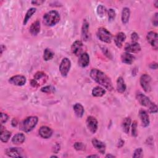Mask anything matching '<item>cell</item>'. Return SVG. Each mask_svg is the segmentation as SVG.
<instances>
[{"mask_svg": "<svg viewBox=\"0 0 158 158\" xmlns=\"http://www.w3.org/2000/svg\"><path fill=\"white\" fill-rule=\"evenodd\" d=\"M9 118V117L8 115L5 114V113H3V112H1V118H0V122H1V124H3L4 123H6L7 120Z\"/></svg>", "mask_w": 158, "mask_h": 158, "instance_id": "obj_38", "label": "cell"}, {"mask_svg": "<svg viewBox=\"0 0 158 158\" xmlns=\"http://www.w3.org/2000/svg\"><path fill=\"white\" fill-rule=\"evenodd\" d=\"M54 52L49 48H46L44 51V54H43V59L44 60L48 61L49 60H51L54 57Z\"/></svg>", "mask_w": 158, "mask_h": 158, "instance_id": "obj_30", "label": "cell"}, {"mask_svg": "<svg viewBox=\"0 0 158 158\" xmlns=\"http://www.w3.org/2000/svg\"><path fill=\"white\" fill-rule=\"evenodd\" d=\"M115 156H114V155H111V154H107L106 156V157H115Z\"/></svg>", "mask_w": 158, "mask_h": 158, "instance_id": "obj_47", "label": "cell"}, {"mask_svg": "<svg viewBox=\"0 0 158 158\" xmlns=\"http://www.w3.org/2000/svg\"><path fill=\"white\" fill-rule=\"evenodd\" d=\"M105 93L106 90L99 86L94 87L92 90V95L94 97H101L104 95Z\"/></svg>", "mask_w": 158, "mask_h": 158, "instance_id": "obj_28", "label": "cell"}, {"mask_svg": "<svg viewBox=\"0 0 158 158\" xmlns=\"http://www.w3.org/2000/svg\"><path fill=\"white\" fill-rule=\"evenodd\" d=\"M87 128L91 133H95L98 130V121L96 118L93 116H89L86 120Z\"/></svg>", "mask_w": 158, "mask_h": 158, "instance_id": "obj_8", "label": "cell"}, {"mask_svg": "<svg viewBox=\"0 0 158 158\" xmlns=\"http://www.w3.org/2000/svg\"><path fill=\"white\" fill-rule=\"evenodd\" d=\"M74 148L77 151H83L85 148V146L83 143L77 142L74 144Z\"/></svg>", "mask_w": 158, "mask_h": 158, "instance_id": "obj_36", "label": "cell"}, {"mask_svg": "<svg viewBox=\"0 0 158 158\" xmlns=\"http://www.w3.org/2000/svg\"><path fill=\"white\" fill-rule=\"evenodd\" d=\"M97 36L98 38L106 43H110L112 40L111 33L105 28L101 27L98 30Z\"/></svg>", "mask_w": 158, "mask_h": 158, "instance_id": "obj_5", "label": "cell"}, {"mask_svg": "<svg viewBox=\"0 0 158 158\" xmlns=\"http://www.w3.org/2000/svg\"><path fill=\"white\" fill-rule=\"evenodd\" d=\"M143 149L141 148H137L135 150L133 157H143Z\"/></svg>", "mask_w": 158, "mask_h": 158, "instance_id": "obj_35", "label": "cell"}, {"mask_svg": "<svg viewBox=\"0 0 158 158\" xmlns=\"http://www.w3.org/2000/svg\"><path fill=\"white\" fill-rule=\"evenodd\" d=\"M40 28H41L40 22L39 20H36L31 25L30 27V32L32 35H34V36L37 35L40 31Z\"/></svg>", "mask_w": 158, "mask_h": 158, "instance_id": "obj_22", "label": "cell"}, {"mask_svg": "<svg viewBox=\"0 0 158 158\" xmlns=\"http://www.w3.org/2000/svg\"><path fill=\"white\" fill-rule=\"evenodd\" d=\"M73 108L75 115L78 118H81L83 116L85 112L83 106L80 103H76L73 106Z\"/></svg>", "mask_w": 158, "mask_h": 158, "instance_id": "obj_25", "label": "cell"}, {"mask_svg": "<svg viewBox=\"0 0 158 158\" xmlns=\"http://www.w3.org/2000/svg\"><path fill=\"white\" fill-rule=\"evenodd\" d=\"M31 4L36 6H40L41 5L43 2H44V1H32Z\"/></svg>", "mask_w": 158, "mask_h": 158, "instance_id": "obj_41", "label": "cell"}, {"mask_svg": "<svg viewBox=\"0 0 158 158\" xmlns=\"http://www.w3.org/2000/svg\"><path fill=\"white\" fill-rule=\"evenodd\" d=\"M10 136L11 133L8 130H6L1 125L0 129V139L1 141L3 143H7L10 138Z\"/></svg>", "mask_w": 158, "mask_h": 158, "instance_id": "obj_19", "label": "cell"}, {"mask_svg": "<svg viewBox=\"0 0 158 158\" xmlns=\"http://www.w3.org/2000/svg\"><path fill=\"white\" fill-rule=\"evenodd\" d=\"M125 50L127 52L136 53L141 51V46L137 42H132L131 43H127L125 46Z\"/></svg>", "mask_w": 158, "mask_h": 158, "instance_id": "obj_13", "label": "cell"}, {"mask_svg": "<svg viewBox=\"0 0 158 158\" xmlns=\"http://www.w3.org/2000/svg\"><path fill=\"white\" fill-rule=\"evenodd\" d=\"M36 9L34 7H31V8H30L26 14H25V18H24V20H23V25H26L27 23L28 22V20L31 17V16L33 15V14H35L36 12Z\"/></svg>", "mask_w": 158, "mask_h": 158, "instance_id": "obj_29", "label": "cell"}, {"mask_svg": "<svg viewBox=\"0 0 158 158\" xmlns=\"http://www.w3.org/2000/svg\"><path fill=\"white\" fill-rule=\"evenodd\" d=\"M38 121V118L36 116L28 117L21 122L20 128L24 132H30L36 127Z\"/></svg>", "mask_w": 158, "mask_h": 158, "instance_id": "obj_4", "label": "cell"}, {"mask_svg": "<svg viewBox=\"0 0 158 158\" xmlns=\"http://www.w3.org/2000/svg\"><path fill=\"white\" fill-rule=\"evenodd\" d=\"M126 85L123 78L122 77H119L117 80V90L120 93H123L126 90Z\"/></svg>", "mask_w": 158, "mask_h": 158, "instance_id": "obj_23", "label": "cell"}, {"mask_svg": "<svg viewBox=\"0 0 158 158\" xmlns=\"http://www.w3.org/2000/svg\"><path fill=\"white\" fill-rule=\"evenodd\" d=\"M131 39L132 40V42H136L137 40L139 39V36L136 32H133L131 35Z\"/></svg>", "mask_w": 158, "mask_h": 158, "instance_id": "obj_39", "label": "cell"}, {"mask_svg": "<svg viewBox=\"0 0 158 158\" xmlns=\"http://www.w3.org/2000/svg\"><path fill=\"white\" fill-rule=\"evenodd\" d=\"M55 90V88L52 86H46L44 87H43L41 89V91L43 93H51L52 92H53Z\"/></svg>", "mask_w": 158, "mask_h": 158, "instance_id": "obj_33", "label": "cell"}, {"mask_svg": "<svg viewBox=\"0 0 158 158\" xmlns=\"http://www.w3.org/2000/svg\"><path fill=\"white\" fill-rule=\"evenodd\" d=\"M39 134L43 138H49L52 135V130L47 126H43L39 130Z\"/></svg>", "mask_w": 158, "mask_h": 158, "instance_id": "obj_18", "label": "cell"}, {"mask_svg": "<svg viewBox=\"0 0 158 158\" xmlns=\"http://www.w3.org/2000/svg\"><path fill=\"white\" fill-rule=\"evenodd\" d=\"M130 17V10L128 7H124L122 11L121 19L123 24H126L128 22Z\"/></svg>", "mask_w": 158, "mask_h": 158, "instance_id": "obj_24", "label": "cell"}, {"mask_svg": "<svg viewBox=\"0 0 158 158\" xmlns=\"http://www.w3.org/2000/svg\"><path fill=\"white\" fill-rule=\"evenodd\" d=\"M137 122L136 121H133L131 125V135L133 136H137Z\"/></svg>", "mask_w": 158, "mask_h": 158, "instance_id": "obj_34", "label": "cell"}, {"mask_svg": "<svg viewBox=\"0 0 158 158\" xmlns=\"http://www.w3.org/2000/svg\"><path fill=\"white\" fill-rule=\"evenodd\" d=\"M147 40L154 49L157 50L158 48V36L157 34L154 31H149L147 34Z\"/></svg>", "mask_w": 158, "mask_h": 158, "instance_id": "obj_9", "label": "cell"}, {"mask_svg": "<svg viewBox=\"0 0 158 158\" xmlns=\"http://www.w3.org/2000/svg\"><path fill=\"white\" fill-rule=\"evenodd\" d=\"M89 63V57L88 53L83 52L79 56L78 64L81 67H86Z\"/></svg>", "mask_w": 158, "mask_h": 158, "instance_id": "obj_15", "label": "cell"}, {"mask_svg": "<svg viewBox=\"0 0 158 158\" xmlns=\"http://www.w3.org/2000/svg\"><path fill=\"white\" fill-rule=\"evenodd\" d=\"M26 78L21 75H17L10 77L9 80V82L14 85L23 86L26 83Z\"/></svg>", "mask_w": 158, "mask_h": 158, "instance_id": "obj_10", "label": "cell"}, {"mask_svg": "<svg viewBox=\"0 0 158 158\" xmlns=\"http://www.w3.org/2000/svg\"><path fill=\"white\" fill-rule=\"evenodd\" d=\"M96 12H97V14H98V16H99L101 17H103L105 16V15L106 14L107 9L104 6L99 5L97 7Z\"/></svg>", "mask_w": 158, "mask_h": 158, "instance_id": "obj_31", "label": "cell"}, {"mask_svg": "<svg viewBox=\"0 0 158 158\" xmlns=\"http://www.w3.org/2000/svg\"><path fill=\"white\" fill-rule=\"evenodd\" d=\"M123 144H124V141H123L122 139H120V141L118 143V146H117L118 148H121L123 146Z\"/></svg>", "mask_w": 158, "mask_h": 158, "instance_id": "obj_44", "label": "cell"}, {"mask_svg": "<svg viewBox=\"0 0 158 158\" xmlns=\"http://www.w3.org/2000/svg\"><path fill=\"white\" fill-rule=\"evenodd\" d=\"M139 117L140 118V120L141 121L142 125L144 127H146L149 125L150 121H149V115L148 114V112L144 110V109H141L139 111Z\"/></svg>", "mask_w": 158, "mask_h": 158, "instance_id": "obj_16", "label": "cell"}, {"mask_svg": "<svg viewBox=\"0 0 158 158\" xmlns=\"http://www.w3.org/2000/svg\"><path fill=\"white\" fill-rule=\"evenodd\" d=\"M60 20V15L56 10H51L43 16V23L46 26L51 27L57 24Z\"/></svg>", "mask_w": 158, "mask_h": 158, "instance_id": "obj_3", "label": "cell"}, {"mask_svg": "<svg viewBox=\"0 0 158 158\" xmlns=\"http://www.w3.org/2000/svg\"><path fill=\"white\" fill-rule=\"evenodd\" d=\"M45 77V73L43 72H36L34 75V79L36 81H38L40 79H41L42 78Z\"/></svg>", "mask_w": 158, "mask_h": 158, "instance_id": "obj_37", "label": "cell"}, {"mask_svg": "<svg viewBox=\"0 0 158 158\" xmlns=\"http://www.w3.org/2000/svg\"><path fill=\"white\" fill-rule=\"evenodd\" d=\"M154 6H155V7H156V8L158 7V1H157V0L155 1V2H154Z\"/></svg>", "mask_w": 158, "mask_h": 158, "instance_id": "obj_48", "label": "cell"}, {"mask_svg": "<svg viewBox=\"0 0 158 158\" xmlns=\"http://www.w3.org/2000/svg\"><path fill=\"white\" fill-rule=\"evenodd\" d=\"M88 157H98L99 156L98 155H89L88 156H87Z\"/></svg>", "mask_w": 158, "mask_h": 158, "instance_id": "obj_46", "label": "cell"}, {"mask_svg": "<svg viewBox=\"0 0 158 158\" xmlns=\"http://www.w3.org/2000/svg\"><path fill=\"white\" fill-rule=\"evenodd\" d=\"M81 38L83 41H87L89 39V23L86 19L83 20L81 27Z\"/></svg>", "mask_w": 158, "mask_h": 158, "instance_id": "obj_17", "label": "cell"}, {"mask_svg": "<svg viewBox=\"0 0 158 158\" xmlns=\"http://www.w3.org/2000/svg\"><path fill=\"white\" fill-rule=\"evenodd\" d=\"M131 120L130 117H126L123 120L122 122V130L126 134H128L129 132L130 127L131 125Z\"/></svg>", "mask_w": 158, "mask_h": 158, "instance_id": "obj_27", "label": "cell"}, {"mask_svg": "<svg viewBox=\"0 0 158 158\" xmlns=\"http://www.w3.org/2000/svg\"><path fill=\"white\" fill-rule=\"evenodd\" d=\"M51 157H57L56 156H51Z\"/></svg>", "mask_w": 158, "mask_h": 158, "instance_id": "obj_49", "label": "cell"}, {"mask_svg": "<svg viewBox=\"0 0 158 158\" xmlns=\"http://www.w3.org/2000/svg\"><path fill=\"white\" fill-rule=\"evenodd\" d=\"M135 60V57L128 52H124L121 55V60L123 63L126 64H131Z\"/></svg>", "mask_w": 158, "mask_h": 158, "instance_id": "obj_21", "label": "cell"}, {"mask_svg": "<svg viewBox=\"0 0 158 158\" xmlns=\"http://www.w3.org/2000/svg\"><path fill=\"white\" fill-rule=\"evenodd\" d=\"M152 23L154 26H157L158 25V13L156 12L152 18Z\"/></svg>", "mask_w": 158, "mask_h": 158, "instance_id": "obj_40", "label": "cell"}, {"mask_svg": "<svg viewBox=\"0 0 158 158\" xmlns=\"http://www.w3.org/2000/svg\"><path fill=\"white\" fill-rule=\"evenodd\" d=\"M108 14V19L109 21H112L114 20L115 16H116V12L114 9H109L107 11Z\"/></svg>", "mask_w": 158, "mask_h": 158, "instance_id": "obj_32", "label": "cell"}, {"mask_svg": "<svg viewBox=\"0 0 158 158\" xmlns=\"http://www.w3.org/2000/svg\"><path fill=\"white\" fill-rule=\"evenodd\" d=\"M90 77L97 83L104 86L109 91H112L114 89L110 78L103 72L97 69H93L90 72Z\"/></svg>", "mask_w": 158, "mask_h": 158, "instance_id": "obj_1", "label": "cell"}, {"mask_svg": "<svg viewBox=\"0 0 158 158\" xmlns=\"http://www.w3.org/2000/svg\"><path fill=\"white\" fill-rule=\"evenodd\" d=\"M5 49H6L5 46H4L3 44H2V45L1 46V54H2L3 51H4V50H5Z\"/></svg>", "mask_w": 158, "mask_h": 158, "instance_id": "obj_45", "label": "cell"}, {"mask_svg": "<svg viewBox=\"0 0 158 158\" xmlns=\"http://www.w3.org/2000/svg\"><path fill=\"white\" fill-rule=\"evenodd\" d=\"M70 67H71L70 60L67 57L64 58L61 60L60 66H59V70L62 76L66 77L70 70Z\"/></svg>", "mask_w": 158, "mask_h": 158, "instance_id": "obj_7", "label": "cell"}, {"mask_svg": "<svg viewBox=\"0 0 158 158\" xmlns=\"http://www.w3.org/2000/svg\"><path fill=\"white\" fill-rule=\"evenodd\" d=\"M83 43L80 40H77L75 42L73 43L72 46H71V50L72 52L77 56H79L83 51Z\"/></svg>", "mask_w": 158, "mask_h": 158, "instance_id": "obj_11", "label": "cell"}, {"mask_svg": "<svg viewBox=\"0 0 158 158\" xmlns=\"http://www.w3.org/2000/svg\"><path fill=\"white\" fill-rule=\"evenodd\" d=\"M125 39H126V35L124 33H123V32L118 33L114 38V42H115V45L118 48H121L122 46V44L125 41Z\"/></svg>", "mask_w": 158, "mask_h": 158, "instance_id": "obj_20", "label": "cell"}, {"mask_svg": "<svg viewBox=\"0 0 158 158\" xmlns=\"http://www.w3.org/2000/svg\"><path fill=\"white\" fill-rule=\"evenodd\" d=\"M149 67L151 69H157V64L156 62H152L149 65Z\"/></svg>", "mask_w": 158, "mask_h": 158, "instance_id": "obj_42", "label": "cell"}, {"mask_svg": "<svg viewBox=\"0 0 158 158\" xmlns=\"http://www.w3.org/2000/svg\"><path fill=\"white\" fill-rule=\"evenodd\" d=\"M18 122H17V120L16 118H14L12 120V122H11V124L12 125V127H16L17 125Z\"/></svg>", "mask_w": 158, "mask_h": 158, "instance_id": "obj_43", "label": "cell"}, {"mask_svg": "<svg viewBox=\"0 0 158 158\" xmlns=\"http://www.w3.org/2000/svg\"><path fill=\"white\" fill-rule=\"evenodd\" d=\"M140 85L144 91L146 93L151 90V78L148 74H143L140 77Z\"/></svg>", "mask_w": 158, "mask_h": 158, "instance_id": "obj_6", "label": "cell"}, {"mask_svg": "<svg viewBox=\"0 0 158 158\" xmlns=\"http://www.w3.org/2000/svg\"><path fill=\"white\" fill-rule=\"evenodd\" d=\"M136 98L139 103L144 107H146L149 109V112L151 113H156L157 112V107L156 104L152 102L148 97L143 93L138 92L136 94Z\"/></svg>", "mask_w": 158, "mask_h": 158, "instance_id": "obj_2", "label": "cell"}, {"mask_svg": "<svg viewBox=\"0 0 158 158\" xmlns=\"http://www.w3.org/2000/svg\"><path fill=\"white\" fill-rule=\"evenodd\" d=\"M6 154L10 157H22V150L18 148H9L6 150Z\"/></svg>", "mask_w": 158, "mask_h": 158, "instance_id": "obj_12", "label": "cell"}, {"mask_svg": "<svg viewBox=\"0 0 158 158\" xmlns=\"http://www.w3.org/2000/svg\"><path fill=\"white\" fill-rule=\"evenodd\" d=\"M91 143L93 146L97 149L101 154H103L106 152V144L102 141L97 139L96 138H93L91 140Z\"/></svg>", "mask_w": 158, "mask_h": 158, "instance_id": "obj_14", "label": "cell"}, {"mask_svg": "<svg viewBox=\"0 0 158 158\" xmlns=\"http://www.w3.org/2000/svg\"><path fill=\"white\" fill-rule=\"evenodd\" d=\"M25 136L24 134L19 133L15 135L12 138V142L15 144H22L25 141Z\"/></svg>", "mask_w": 158, "mask_h": 158, "instance_id": "obj_26", "label": "cell"}]
</instances>
